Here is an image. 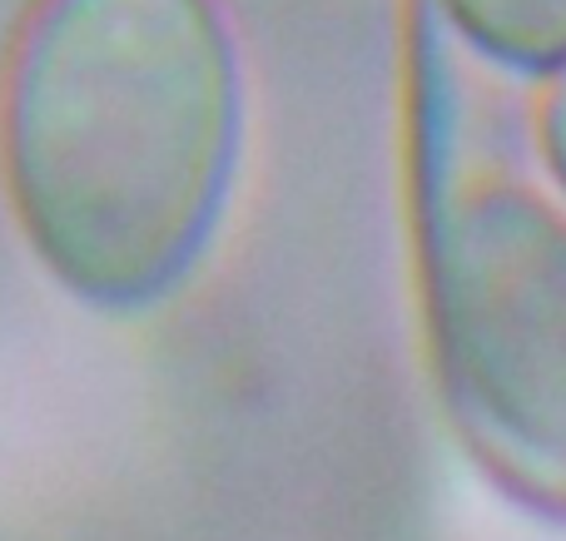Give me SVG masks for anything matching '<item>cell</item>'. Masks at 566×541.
<instances>
[{"instance_id": "6da1fadb", "label": "cell", "mask_w": 566, "mask_h": 541, "mask_svg": "<svg viewBox=\"0 0 566 541\" xmlns=\"http://www.w3.org/2000/svg\"><path fill=\"white\" fill-rule=\"evenodd\" d=\"M30 99L25 189L40 238L99 294L149 288L189 244L214 179V65L175 10L85 25Z\"/></svg>"}, {"instance_id": "7a4b0ae2", "label": "cell", "mask_w": 566, "mask_h": 541, "mask_svg": "<svg viewBox=\"0 0 566 541\" xmlns=\"http://www.w3.org/2000/svg\"><path fill=\"white\" fill-rule=\"evenodd\" d=\"M512 264L522 288H502L507 298L482 288L488 298L472 314V378L492 417L512 427V443L562 463L566 487V254L522 248Z\"/></svg>"}]
</instances>
